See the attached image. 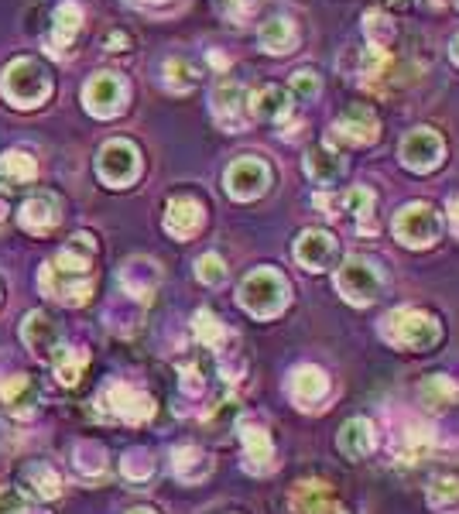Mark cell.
<instances>
[{
  "label": "cell",
  "instance_id": "6da1fadb",
  "mask_svg": "<svg viewBox=\"0 0 459 514\" xmlns=\"http://www.w3.org/2000/svg\"><path fill=\"white\" fill-rule=\"evenodd\" d=\"M93 254L96 244L90 234H76L52 261L38 271V288L45 299L62 305H86L93 295Z\"/></svg>",
  "mask_w": 459,
  "mask_h": 514
},
{
  "label": "cell",
  "instance_id": "7a4b0ae2",
  "mask_svg": "<svg viewBox=\"0 0 459 514\" xmlns=\"http://www.w3.org/2000/svg\"><path fill=\"white\" fill-rule=\"evenodd\" d=\"M237 299L254 319H275L288 309V302H292V288H288V281L281 271L257 268L240 281Z\"/></svg>",
  "mask_w": 459,
  "mask_h": 514
},
{
  "label": "cell",
  "instance_id": "3957f363",
  "mask_svg": "<svg viewBox=\"0 0 459 514\" xmlns=\"http://www.w3.org/2000/svg\"><path fill=\"white\" fill-rule=\"evenodd\" d=\"M0 93H4V100L11 103V107L35 110L52 96V79H48L42 62L24 59L21 55V59L7 62L4 76H0Z\"/></svg>",
  "mask_w": 459,
  "mask_h": 514
},
{
  "label": "cell",
  "instance_id": "277c9868",
  "mask_svg": "<svg viewBox=\"0 0 459 514\" xmlns=\"http://www.w3.org/2000/svg\"><path fill=\"white\" fill-rule=\"evenodd\" d=\"M381 336L398 350H429L439 343V319L422 309H394L381 319Z\"/></svg>",
  "mask_w": 459,
  "mask_h": 514
},
{
  "label": "cell",
  "instance_id": "5b68a950",
  "mask_svg": "<svg viewBox=\"0 0 459 514\" xmlns=\"http://www.w3.org/2000/svg\"><path fill=\"white\" fill-rule=\"evenodd\" d=\"M381 288H384L381 268H377L374 261H367V257H357V254L346 257L340 264V271H336V292H340L350 305L377 302Z\"/></svg>",
  "mask_w": 459,
  "mask_h": 514
},
{
  "label": "cell",
  "instance_id": "8992f818",
  "mask_svg": "<svg viewBox=\"0 0 459 514\" xmlns=\"http://www.w3.org/2000/svg\"><path fill=\"white\" fill-rule=\"evenodd\" d=\"M442 234V216L429 203H408L394 213V237L412 251L432 247Z\"/></svg>",
  "mask_w": 459,
  "mask_h": 514
},
{
  "label": "cell",
  "instance_id": "52a82bcc",
  "mask_svg": "<svg viewBox=\"0 0 459 514\" xmlns=\"http://www.w3.org/2000/svg\"><path fill=\"white\" fill-rule=\"evenodd\" d=\"M96 175L110 189H127L141 175V151L124 138L107 141L96 155Z\"/></svg>",
  "mask_w": 459,
  "mask_h": 514
},
{
  "label": "cell",
  "instance_id": "ba28073f",
  "mask_svg": "<svg viewBox=\"0 0 459 514\" xmlns=\"http://www.w3.org/2000/svg\"><path fill=\"white\" fill-rule=\"evenodd\" d=\"M100 408H103V415H110V419H117V422H127V425H144L151 415H155V401H151V395H144V391L131 388V384H124V381H114L103 388Z\"/></svg>",
  "mask_w": 459,
  "mask_h": 514
},
{
  "label": "cell",
  "instance_id": "9c48e42d",
  "mask_svg": "<svg viewBox=\"0 0 459 514\" xmlns=\"http://www.w3.org/2000/svg\"><path fill=\"white\" fill-rule=\"evenodd\" d=\"M83 103L100 120L117 117L127 107V79L120 72H96L83 90Z\"/></svg>",
  "mask_w": 459,
  "mask_h": 514
},
{
  "label": "cell",
  "instance_id": "30bf717a",
  "mask_svg": "<svg viewBox=\"0 0 459 514\" xmlns=\"http://www.w3.org/2000/svg\"><path fill=\"white\" fill-rule=\"evenodd\" d=\"M442 155H446V144L432 127H415L401 138V148H398V158L408 172H432V168L442 165Z\"/></svg>",
  "mask_w": 459,
  "mask_h": 514
},
{
  "label": "cell",
  "instance_id": "8fae6325",
  "mask_svg": "<svg viewBox=\"0 0 459 514\" xmlns=\"http://www.w3.org/2000/svg\"><path fill=\"white\" fill-rule=\"evenodd\" d=\"M223 182H227V192L233 199H240V203H251V199L264 196L271 186V168L264 158H254V155H244L237 158L227 175H223Z\"/></svg>",
  "mask_w": 459,
  "mask_h": 514
},
{
  "label": "cell",
  "instance_id": "7c38bea8",
  "mask_svg": "<svg viewBox=\"0 0 459 514\" xmlns=\"http://www.w3.org/2000/svg\"><path fill=\"white\" fill-rule=\"evenodd\" d=\"M79 31H83V7L76 0H62L52 11V21H48L45 31V52L55 55V59H66L76 45Z\"/></svg>",
  "mask_w": 459,
  "mask_h": 514
},
{
  "label": "cell",
  "instance_id": "4fadbf2b",
  "mask_svg": "<svg viewBox=\"0 0 459 514\" xmlns=\"http://www.w3.org/2000/svg\"><path fill=\"white\" fill-rule=\"evenodd\" d=\"M209 107H213V117L220 127H227V131H244L247 127V90L237 83V79H220V83L213 86V93H209Z\"/></svg>",
  "mask_w": 459,
  "mask_h": 514
},
{
  "label": "cell",
  "instance_id": "5bb4252c",
  "mask_svg": "<svg viewBox=\"0 0 459 514\" xmlns=\"http://www.w3.org/2000/svg\"><path fill=\"white\" fill-rule=\"evenodd\" d=\"M316 203L326 210V216H333V220H340V216H353L360 234H374L377 230L374 192L370 189H346L343 196H319Z\"/></svg>",
  "mask_w": 459,
  "mask_h": 514
},
{
  "label": "cell",
  "instance_id": "9a60e30c",
  "mask_svg": "<svg viewBox=\"0 0 459 514\" xmlns=\"http://www.w3.org/2000/svg\"><path fill=\"white\" fill-rule=\"evenodd\" d=\"M237 432H240V443H244V470L257 473V477L275 470V443H271V432L257 419H240Z\"/></svg>",
  "mask_w": 459,
  "mask_h": 514
},
{
  "label": "cell",
  "instance_id": "2e32d148",
  "mask_svg": "<svg viewBox=\"0 0 459 514\" xmlns=\"http://www.w3.org/2000/svg\"><path fill=\"white\" fill-rule=\"evenodd\" d=\"M381 134L374 110L370 107H350L343 117L333 120V131H329L326 144H374Z\"/></svg>",
  "mask_w": 459,
  "mask_h": 514
},
{
  "label": "cell",
  "instance_id": "e0dca14e",
  "mask_svg": "<svg viewBox=\"0 0 459 514\" xmlns=\"http://www.w3.org/2000/svg\"><path fill=\"white\" fill-rule=\"evenodd\" d=\"M38 401H42V391L28 374H11L0 381V408L11 419H31L38 412Z\"/></svg>",
  "mask_w": 459,
  "mask_h": 514
},
{
  "label": "cell",
  "instance_id": "ac0fdd59",
  "mask_svg": "<svg viewBox=\"0 0 459 514\" xmlns=\"http://www.w3.org/2000/svg\"><path fill=\"white\" fill-rule=\"evenodd\" d=\"M59 220H62V206L52 192H35V196H28L21 203L18 223H21V230H28V234H35V237L52 234V230L59 227Z\"/></svg>",
  "mask_w": 459,
  "mask_h": 514
},
{
  "label": "cell",
  "instance_id": "d6986e66",
  "mask_svg": "<svg viewBox=\"0 0 459 514\" xmlns=\"http://www.w3.org/2000/svg\"><path fill=\"white\" fill-rule=\"evenodd\" d=\"M206 223V210L196 196H172L165 206V230L175 240H192L203 230Z\"/></svg>",
  "mask_w": 459,
  "mask_h": 514
},
{
  "label": "cell",
  "instance_id": "ffe728a7",
  "mask_svg": "<svg viewBox=\"0 0 459 514\" xmlns=\"http://www.w3.org/2000/svg\"><path fill=\"white\" fill-rule=\"evenodd\" d=\"M288 511L292 514H346L343 504L333 501L329 484L322 480H299L288 494Z\"/></svg>",
  "mask_w": 459,
  "mask_h": 514
},
{
  "label": "cell",
  "instance_id": "44dd1931",
  "mask_svg": "<svg viewBox=\"0 0 459 514\" xmlns=\"http://www.w3.org/2000/svg\"><path fill=\"white\" fill-rule=\"evenodd\" d=\"M21 336L28 343V350L42 360L52 357L55 347H62V326L48 312H28L21 323Z\"/></svg>",
  "mask_w": 459,
  "mask_h": 514
},
{
  "label": "cell",
  "instance_id": "7402d4cb",
  "mask_svg": "<svg viewBox=\"0 0 459 514\" xmlns=\"http://www.w3.org/2000/svg\"><path fill=\"white\" fill-rule=\"evenodd\" d=\"M288 395L299 408H316L319 401L329 398V377L322 367H312V364H302L295 367L292 377H288Z\"/></svg>",
  "mask_w": 459,
  "mask_h": 514
},
{
  "label": "cell",
  "instance_id": "603a6c76",
  "mask_svg": "<svg viewBox=\"0 0 459 514\" xmlns=\"http://www.w3.org/2000/svg\"><path fill=\"white\" fill-rule=\"evenodd\" d=\"M295 261L305 271H326L336 261V237L329 230H305L295 240Z\"/></svg>",
  "mask_w": 459,
  "mask_h": 514
},
{
  "label": "cell",
  "instance_id": "cb8c5ba5",
  "mask_svg": "<svg viewBox=\"0 0 459 514\" xmlns=\"http://www.w3.org/2000/svg\"><path fill=\"white\" fill-rule=\"evenodd\" d=\"M158 281H161V271L148 257H134V261H127L124 268H120V288L138 302H151Z\"/></svg>",
  "mask_w": 459,
  "mask_h": 514
},
{
  "label": "cell",
  "instance_id": "d4e9b609",
  "mask_svg": "<svg viewBox=\"0 0 459 514\" xmlns=\"http://www.w3.org/2000/svg\"><path fill=\"white\" fill-rule=\"evenodd\" d=\"M38 179V162L31 151L24 148H11L0 155V189L7 192H21L24 186Z\"/></svg>",
  "mask_w": 459,
  "mask_h": 514
},
{
  "label": "cell",
  "instance_id": "484cf974",
  "mask_svg": "<svg viewBox=\"0 0 459 514\" xmlns=\"http://www.w3.org/2000/svg\"><path fill=\"white\" fill-rule=\"evenodd\" d=\"M247 114L257 120H268V124H281L292 114V93L285 86H264L254 96H247Z\"/></svg>",
  "mask_w": 459,
  "mask_h": 514
},
{
  "label": "cell",
  "instance_id": "4316f807",
  "mask_svg": "<svg viewBox=\"0 0 459 514\" xmlns=\"http://www.w3.org/2000/svg\"><path fill=\"white\" fill-rule=\"evenodd\" d=\"M343 168H346L343 155L326 141L309 148V155H305V175H309L316 186H333V182H340Z\"/></svg>",
  "mask_w": 459,
  "mask_h": 514
},
{
  "label": "cell",
  "instance_id": "83f0119b",
  "mask_svg": "<svg viewBox=\"0 0 459 514\" xmlns=\"http://www.w3.org/2000/svg\"><path fill=\"white\" fill-rule=\"evenodd\" d=\"M391 449L405 463L422 460V456H429V449H432V429H429V425H422L418 419H408V415H405L401 432H398V436H391Z\"/></svg>",
  "mask_w": 459,
  "mask_h": 514
},
{
  "label": "cell",
  "instance_id": "f1b7e54d",
  "mask_svg": "<svg viewBox=\"0 0 459 514\" xmlns=\"http://www.w3.org/2000/svg\"><path fill=\"white\" fill-rule=\"evenodd\" d=\"M257 42H261V48L268 55H288V52H295V45H299V28H295L292 18H271L261 24Z\"/></svg>",
  "mask_w": 459,
  "mask_h": 514
},
{
  "label": "cell",
  "instance_id": "f546056e",
  "mask_svg": "<svg viewBox=\"0 0 459 514\" xmlns=\"http://www.w3.org/2000/svg\"><path fill=\"white\" fill-rule=\"evenodd\" d=\"M172 473L182 484H199V480H206L213 473V460L199 446H179L172 453Z\"/></svg>",
  "mask_w": 459,
  "mask_h": 514
},
{
  "label": "cell",
  "instance_id": "4dcf8cb0",
  "mask_svg": "<svg viewBox=\"0 0 459 514\" xmlns=\"http://www.w3.org/2000/svg\"><path fill=\"white\" fill-rule=\"evenodd\" d=\"M340 453L350 456V460H364V456L374 449V425L367 419H350L340 429Z\"/></svg>",
  "mask_w": 459,
  "mask_h": 514
},
{
  "label": "cell",
  "instance_id": "1f68e13d",
  "mask_svg": "<svg viewBox=\"0 0 459 514\" xmlns=\"http://www.w3.org/2000/svg\"><path fill=\"white\" fill-rule=\"evenodd\" d=\"M48 364H52V371L55 377H59V384H66V388H72V384L83 377L86 371V364H90V353L86 350H79V347H55V353L48 357Z\"/></svg>",
  "mask_w": 459,
  "mask_h": 514
},
{
  "label": "cell",
  "instance_id": "d6a6232c",
  "mask_svg": "<svg viewBox=\"0 0 459 514\" xmlns=\"http://www.w3.org/2000/svg\"><path fill=\"white\" fill-rule=\"evenodd\" d=\"M161 83H165L168 93H189L199 86V66L189 59H182V55H175V59H168L165 66H161Z\"/></svg>",
  "mask_w": 459,
  "mask_h": 514
},
{
  "label": "cell",
  "instance_id": "836d02e7",
  "mask_svg": "<svg viewBox=\"0 0 459 514\" xmlns=\"http://www.w3.org/2000/svg\"><path fill=\"white\" fill-rule=\"evenodd\" d=\"M24 484L31 487L35 497H42V501H55L62 494L59 473H55V467H48V463H28L24 467Z\"/></svg>",
  "mask_w": 459,
  "mask_h": 514
},
{
  "label": "cell",
  "instance_id": "e575fe53",
  "mask_svg": "<svg viewBox=\"0 0 459 514\" xmlns=\"http://www.w3.org/2000/svg\"><path fill=\"white\" fill-rule=\"evenodd\" d=\"M394 66L391 52L381 45H367L364 55H360V76H364V86H381V79H388V72Z\"/></svg>",
  "mask_w": 459,
  "mask_h": 514
},
{
  "label": "cell",
  "instance_id": "d590c367",
  "mask_svg": "<svg viewBox=\"0 0 459 514\" xmlns=\"http://www.w3.org/2000/svg\"><path fill=\"white\" fill-rule=\"evenodd\" d=\"M418 395H422V405L429 408V412H442V408L453 405L459 391L449 377H425L422 388H418Z\"/></svg>",
  "mask_w": 459,
  "mask_h": 514
},
{
  "label": "cell",
  "instance_id": "8d00e7d4",
  "mask_svg": "<svg viewBox=\"0 0 459 514\" xmlns=\"http://www.w3.org/2000/svg\"><path fill=\"white\" fill-rule=\"evenodd\" d=\"M429 504L442 514H456L459 511V477H432L429 480Z\"/></svg>",
  "mask_w": 459,
  "mask_h": 514
},
{
  "label": "cell",
  "instance_id": "74e56055",
  "mask_svg": "<svg viewBox=\"0 0 459 514\" xmlns=\"http://www.w3.org/2000/svg\"><path fill=\"white\" fill-rule=\"evenodd\" d=\"M192 333H196V340L209 350H220L223 343H227V326L209 309H199L196 316H192Z\"/></svg>",
  "mask_w": 459,
  "mask_h": 514
},
{
  "label": "cell",
  "instance_id": "f35d334b",
  "mask_svg": "<svg viewBox=\"0 0 459 514\" xmlns=\"http://www.w3.org/2000/svg\"><path fill=\"white\" fill-rule=\"evenodd\" d=\"M364 35H367V45L388 48L394 38V21L384 11H370L364 14Z\"/></svg>",
  "mask_w": 459,
  "mask_h": 514
},
{
  "label": "cell",
  "instance_id": "ab89813d",
  "mask_svg": "<svg viewBox=\"0 0 459 514\" xmlns=\"http://www.w3.org/2000/svg\"><path fill=\"white\" fill-rule=\"evenodd\" d=\"M107 470V460H103V449L93 446V443H83L76 449V473L83 480H93Z\"/></svg>",
  "mask_w": 459,
  "mask_h": 514
},
{
  "label": "cell",
  "instance_id": "60d3db41",
  "mask_svg": "<svg viewBox=\"0 0 459 514\" xmlns=\"http://www.w3.org/2000/svg\"><path fill=\"white\" fill-rule=\"evenodd\" d=\"M120 470H124L127 480H148L155 473V460H151L148 449H131L124 456V463H120Z\"/></svg>",
  "mask_w": 459,
  "mask_h": 514
},
{
  "label": "cell",
  "instance_id": "b9f144b4",
  "mask_svg": "<svg viewBox=\"0 0 459 514\" xmlns=\"http://www.w3.org/2000/svg\"><path fill=\"white\" fill-rule=\"evenodd\" d=\"M196 278L209 288L223 285V281H227V264H223V257L220 254H203V257H199V261H196Z\"/></svg>",
  "mask_w": 459,
  "mask_h": 514
},
{
  "label": "cell",
  "instance_id": "7bdbcfd3",
  "mask_svg": "<svg viewBox=\"0 0 459 514\" xmlns=\"http://www.w3.org/2000/svg\"><path fill=\"white\" fill-rule=\"evenodd\" d=\"M292 93L299 96V100H316V96H319V76L312 69H299L292 76Z\"/></svg>",
  "mask_w": 459,
  "mask_h": 514
},
{
  "label": "cell",
  "instance_id": "ee69618b",
  "mask_svg": "<svg viewBox=\"0 0 459 514\" xmlns=\"http://www.w3.org/2000/svg\"><path fill=\"white\" fill-rule=\"evenodd\" d=\"M182 391H185V395H203V391H206V377H203V367H199V364H185L182 367Z\"/></svg>",
  "mask_w": 459,
  "mask_h": 514
},
{
  "label": "cell",
  "instance_id": "f6af8a7d",
  "mask_svg": "<svg viewBox=\"0 0 459 514\" xmlns=\"http://www.w3.org/2000/svg\"><path fill=\"white\" fill-rule=\"evenodd\" d=\"M28 501L14 487H0V514H28Z\"/></svg>",
  "mask_w": 459,
  "mask_h": 514
},
{
  "label": "cell",
  "instance_id": "bcb514c9",
  "mask_svg": "<svg viewBox=\"0 0 459 514\" xmlns=\"http://www.w3.org/2000/svg\"><path fill=\"white\" fill-rule=\"evenodd\" d=\"M103 45H107V52H127V48H134V38L127 35V31H110V35L103 38Z\"/></svg>",
  "mask_w": 459,
  "mask_h": 514
},
{
  "label": "cell",
  "instance_id": "7dc6e473",
  "mask_svg": "<svg viewBox=\"0 0 459 514\" xmlns=\"http://www.w3.org/2000/svg\"><path fill=\"white\" fill-rule=\"evenodd\" d=\"M453 62H456V66H459V35L453 38Z\"/></svg>",
  "mask_w": 459,
  "mask_h": 514
},
{
  "label": "cell",
  "instance_id": "c3c4849f",
  "mask_svg": "<svg viewBox=\"0 0 459 514\" xmlns=\"http://www.w3.org/2000/svg\"><path fill=\"white\" fill-rule=\"evenodd\" d=\"M449 210H453V216H456V220H459V196L453 199V206H449Z\"/></svg>",
  "mask_w": 459,
  "mask_h": 514
},
{
  "label": "cell",
  "instance_id": "681fc988",
  "mask_svg": "<svg viewBox=\"0 0 459 514\" xmlns=\"http://www.w3.org/2000/svg\"><path fill=\"white\" fill-rule=\"evenodd\" d=\"M127 514H155L151 508H134V511H127Z\"/></svg>",
  "mask_w": 459,
  "mask_h": 514
},
{
  "label": "cell",
  "instance_id": "f907efd6",
  "mask_svg": "<svg viewBox=\"0 0 459 514\" xmlns=\"http://www.w3.org/2000/svg\"><path fill=\"white\" fill-rule=\"evenodd\" d=\"M4 216H7V206H4V199H0V223H4Z\"/></svg>",
  "mask_w": 459,
  "mask_h": 514
},
{
  "label": "cell",
  "instance_id": "816d5d0a",
  "mask_svg": "<svg viewBox=\"0 0 459 514\" xmlns=\"http://www.w3.org/2000/svg\"><path fill=\"white\" fill-rule=\"evenodd\" d=\"M144 4H161V0H144Z\"/></svg>",
  "mask_w": 459,
  "mask_h": 514
},
{
  "label": "cell",
  "instance_id": "f5cc1de1",
  "mask_svg": "<svg viewBox=\"0 0 459 514\" xmlns=\"http://www.w3.org/2000/svg\"><path fill=\"white\" fill-rule=\"evenodd\" d=\"M456 7H459V0H456Z\"/></svg>",
  "mask_w": 459,
  "mask_h": 514
}]
</instances>
